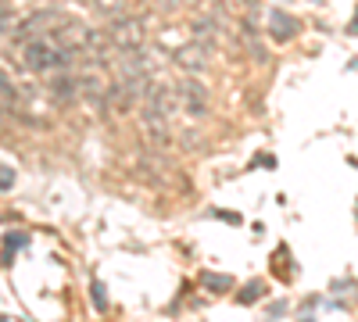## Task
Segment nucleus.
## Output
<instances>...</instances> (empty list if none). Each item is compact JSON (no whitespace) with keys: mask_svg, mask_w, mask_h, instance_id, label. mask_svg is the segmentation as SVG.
I'll list each match as a JSON object with an SVG mask.
<instances>
[{"mask_svg":"<svg viewBox=\"0 0 358 322\" xmlns=\"http://www.w3.org/2000/svg\"><path fill=\"white\" fill-rule=\"evenodd\" d=\"M22 61L29 72L36 75H54V72H69L79 65V57L65 47H57L50 36H36V40H25L22 43Z\"/></svg>","mask_w":358,"mask_h":322,"instance_id":"nucleus-1","label":"nucleus"},{"mask_svg":"<svg viewBox=\"0 0 358 322\" xmlns=\"http://www.w3.org/2000/svg\"><path fill=\"white\" fill-rule=\"evenodd\" d=\"M108 43L115 47V50H140L143 47V25H140V18H129V15H115L111 22H108Z\"/></svg>","mask_w":358,"mask_h":322,"instance_id":"nucleus-2","label":"nucleus"},{"mask_svg":"<svg viewBox=\"0 0 358 322\" xmlns=\"http://www.w3.org/2000/svg\"><path fill=\"white\" fill-rule=\"evenodd\" d=\"M176 94H179V104H183V111L190 115V119H204L208 108H212V101H208V86L197 75H183V82L176 86Z\"/></svg>","mask_w":358,"mask_h":322,"instance_id":"nucleus-3","label":"nucleus"},{"mask_svg":"<svg viewBox=\"0 0 358 322\" xmlns=\"http://www.w3.org/2000/svg\"><path fill=\"white\" fill-rule=\"evenodd\" d=\"M62 18H65V15H57V11H33L25 22H18V25L11 29V36H15V43H25V40L47 36V33H54V29L62 25Z\"/></svg>","mask_w":358,"mask_h":322,"instance_id":"nucleus-4","label":"nucleus"},{"mask_svg":"<svg viewBox=\"0 0 358 322\" xmlns=\"http://www.w3.org/2000/svg\"><path fill=\"white\" fill-rule=\"evenodd\" d=\"M176 65L179 68H183V75H204L208 72V57H212V54H208L204 47H197L194 40H187L183 47H176Z\"/></svg>","mask_w":358,"mask_h":322,"instance_id":"nucleus-5","label":"nucleus"},{"mask_svg":"<svg viewBox=\"0 0 358 322\" xmlns=\"http://www.w3.org/2000/svg\"><path fill=\"white\" fill-rule=\"evenodd\" d=\"M143 133L155 147H169L172 143V133H169V119L165 115H155V111H143Z\"/></svg>","mask_w":358,"mask_h":322,"instance_id":"nucleus-6","label":"nucleus"},{"mask_svg":"<svg viewBox=\"0 0 358 322\" xmlns=\"http://www.w3.org/2000/svg\"><path fill=\"white\" fill-rule=\"evenodd\" d=\"M47 86H50V94L57 97V101H76L79 97V75H72V68L69 72H54L50 79H47Z\"/></svg>","mask_w":358,"mask_h":322,"instance_id":"nucleus-7","label":"nucleus"},{"mask_svg":"<svg viewBox=\"0 0 358 322\" xmlns=\"http://www.w3.org/2000/svg\"><path fill=\"white\" fill-rule=\"evenodd\" d=\"M297 18H290L287 11H273L268 15V36H273L276 43H287V40H294L297 36Z\"/></svg>","mask_w":358,"mask_h":322,"instance_id":"nucleus-8","label":"nucleus"},{"mask_svg":"<svg viewBox=\"0 0 358 322\" xmlns=\"http://www.w3.org/2000/svg\"><path fill=\"white\" fill-rule=\"evenodd\" d=\"M18 101V90H15V82L0 72V104H15Z\"/></svg>","mask_w":358,"mask_h":322,"instance_id":"nucleus-9","label":"nucleus"},{"mask_svg":"<svg viewBox=\"0 0 358 322\" xmlns=\"http://www.w3.org/2000/svg\"><path fill=\"white\" fill-rule=\"evenodd\" d=\"M204 286H212V290H229L233 279H229V276H212V272H208V276H204Z\"/></svg>","mask_w":358,"mask_h":322,"instance_id":"nucleus-10","label":"nucleus"},{"mask_svg":"<svg viewBox=\"0 0 358 322\" xmlns=\"http://www.w3.org/2000/svg\"><path fill=\"white\" fill-rule=\"evenodd\" d=\"M258 294H262V283H248V290H244V294L236 298V301H244V305H255V301H258Z\"/></svg>","mask_w":358,"mask_h":322,"instance_id":"nucleus-11","label":"nucleus"},{"mask_svg":"<svg viewBox=\"0 0 358 322\" xmlns=\"http://www.w3.org/2000/svg\"><path fill=\"white\" fill-rule=\"evenodd\" d=\"M94 308H97V312L108 308V290H104L101 283H94Z\"/></svg>","mask_w":358,"mask_h":322,"instance_id":"nucleus-12","label":"nucleus"},{"mask_svg":"<svg viewBox=\"0 0 358 322\" xmlns=\"http://www.w3.org/2000/svg\"><path fill=\"white\" fill-rule=\"evenodd\" d=\"M11 183H15V168L0 165V190H11Z\"/></svg>","mask_w":358,"mask_h":322,"instance_id":"nucleus-13","label":"nucleus"},{"mask_svg":"<svg viewBox=\"0 0 358 322\" xmlns=\"http://www.w3.org/2000/svg\"><path fill=\"white\" fill-rule=\"evenodd\" d=\"M233 4H236V8H244V4H248V0H233Z\"/></svg>","mask_w":358,"mask_h":322,"instance_id":"nucleus-14","label":"nucleus"},{"mask_svg":"<svg viewBox=\"0 0 358 322\" xmlns=\"http://www.w3.org/2000/svg\"><path fill=\"white\" fill-rule=\"evenodd\" d=\"M0 4H8V0H0Z\"/></svg>","mask_w":358,"mask_h":322,"instance_id":"nucleus-15","label":"nucleus"}]
</instances>
